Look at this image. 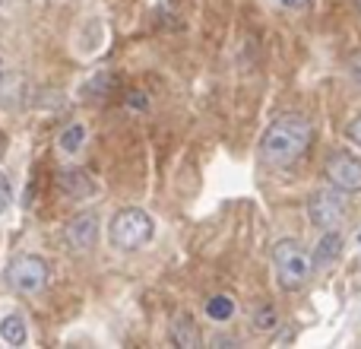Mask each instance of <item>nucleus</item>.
<instances>
[{"mask_svg":"<svg viewBox=\"0 0 361 349\" xmlns=\"http://www.w3.org/2000/svg\"><path fill=\"white\" fill-rule=\"evenodd\" d=\"M314 140V127L301 114H282L267 127L260 140V159L273 169H286V165L298 162L305 150Z\"/></svg>","mask_w":361,"mask_h":349,"instance_id":"1","label":"nucleus"},{"mask_svg":"<svg viewBox=\"0 0 361 349\" xmlns=\"http://www.w3.org/2000/svg\"><path fill=\"white\" fill-rule=\"evenodd\" d=\"M152 232H156V223H152V216L146 210H140V206H124V210H118L111 225H108V238H111V244L121 251L143 248L152 238Z\"/></svg>","mask_w":361,"mask_h":349,"instance_id":"2","label":"nucleus"},{"mask_svg":"<svg viewBox=\"0 0 361 349\" xmlns=\"http://www.w3.org/2000/svg\"><path fill=\"white\" fill-rule=\"evenodd\" d=\"M273 267H276V283L286 292H298L307 283V276H311V257L301 251L298 242L286 238V242H276L273 248Z\"/></svg>","mask_w":361,"mask_h":349,"instance_id":"3","label":"nucleus"},{"mask_svg":"<svg viewBox=\"0 0 361 349\" xmlns=\"http://www.w3.org/2000/svg\"><path fill=\"white\" fill-rule=\"evenodd\" d=\"M48 280H51V267H48V261L38 254H19V257H13L10 267H6V283L23 295L42 292V289L48 286Z\"/></svg>","mask_w":361,"mask_h":349,"instance_id":"4","label":"nucleus"},{"mask_svg":"<svg viewBox=\"0 0 361 349\" xmlns=\"http://www.w3.org/2000/svg\"><path fill=\"white\" fill-rule=\"evenodd\" d=\"M307 216H311V223L317 225V229H339L345 219V200L343 194L336 191H317L311 197V203H307Z\"/></svg>","mask_w":361,"mask_h":349,"instance_id":"5","label":"nucleus"},{"mask_svg":"<svg viewBox=\"0 0 361 349\" xmlns=\"http://www.w3.org/2000/svg\"><path fill=\"white\" fill-rule=\"evenodd\" d=\"M326 178L339 191L355 194L361 191V162L352 153H333L330 162H326Z\"/></svg>","mask_w":361,"mask_h":349,"instance_id":"6","label":"nucleus"},{"mask_svg":"<svg viewBox=\"0 0 361 349\" xmlns=\"http://www.w3.org/2000/svg\"><path fill=\"white\" fill-rule=\"evenodd\" d=\"M63 238H67V244L73 251L95 248V238H99V216H95V213H80V216H73L67 223V229H63Z\"/></svg>","mask_w":361,"mask_h":349,"instance_id":"7","label":"nucleus"},{"mask_svg":"<svg viewBox=\"0 0 361 349\" xmlns=\"http://www.w3.org/2000/svg\"><path fill=\"white\" fill-rule=\"evenodd\" d=\"M57 187H61V194L67 200H89L95 194V181L82 169H61Z\"/></svg>","mask_w":361,"mask_h":349,"instance_id":"8","label":"nucleus"},{"mask_svg":"<svg viewBox=\"0 0 361 349\" xmlns=\"http://www.w3.org/2000/svg\"><path fill=\"white\" fill-rule=\"evenodd\" d=\"M339 251H343V235H339L336 229H326L324 238L317 242V248H314V254H311V267L326 270L339 257Z\"/></svg>","mask_w":361,"mask_h":349,"instance_id":"9","label":"nucleus"},{"mask_svg":"<svg viewBox=\"0 0 361 349\" xmlns=\"http://www.w3.org/2000/svg\"><path fill=\"white\" fill-rule=\"evenodd\" d=\"M171 343L180 346V349H197L200 343H203L197 324L190 321V314H178L175 318V324H171Z\"/></svg>","mask_w":361,"mask_h":349,"instance_id":"10","label":"nucleus"},{"mask_svg":"<svg viewBox=\"0 0 361 349\" xmlns=\"http://www.w3.org/2000/svg\"><path fill=\"white\" fill-rule=\"evenodd\" d=\"M0 337H4V343H10V346H23L25 340H29L23 314H6V318L0 321Z\"/></svg>","mask_w":361,"mask_h":349,"instance_id":"11","label":"nucleus"},{"mask_svg":"<svg viewBox=\"0 0 361 349\" xmlns=\"http://www.w3.org/2000/svg\"><path fill=\"white\" fill-rule=\"evenodd\" d=\"M231 314H235V302L228 299V295H212L209 302H206V318L212 321H231Z\"/></svg>","mask_w":361,"mask_h":349,"instance_id":"12","label":"nucleus"},{"mask_svg":"<svg viewBox=\"0 0 361 349\" xmlns=\"http://www.w3.org/2000/svg\"><path fill=\"white\" fill-rule=\"evenodd\" d=\"M57 143H61V150L70 153V156H73V153H80V146L86 143V127H82V124H70L67 131L61 134V140H57Z\"/></svg>","mask_w":361,"mask_h":349,"instance_id":"13","label":"nucleus"},{"mask_svg":"<svg viewBox=\"0 0 361 349\" xmlns=\"http://www.w3.org/2000/svg\"><path fill=\"white\" fill-rule=\"evenodd\" d=\"M279 324V314H276V308L263 305L254 312V331H273V327Z\"/></svg>","mask_w":361,"mask_h":349,"instance_id":"14","label":"nucleus"},{"mask_svg":"<svg viewBox=\"0 0 361 349\" xmlns=\"http://www.w3.org/2000/svg\"><path fill=\"white\" fill-rule=\"evenodd\" d=\"M13 203V184H10V174L0 172V216H4L6 210H10Z\"/></svg>","mask_w":361,"mask_h":349,"instance_id":"15","label":"nucleus"},{"mask_svg":"<svg viewBox=\"0 0 361 349\" xmlns=\"http://www.w3.org/2000/svg\"><path fill=\"white\" fill-rule=\"evenodd\" d=\"M349 140H352V143H358V146H361V118H355V121L349 124Z\"/></svg>","mask_w":361,"mask_h":349,"instance_id":"16","label":"nucleus"},{"mask_svg":"<svg viewBox=\"0 0 361 349\" xmlns=\"http://www.w3.org/2000/svg\"><path fill=\"white\" fill-rule=\"evenodd\" d=\"M282 6H288V10H307L311 6V0H279Z\"/></svg>","mask_w":361,"mask_h":349,"instance_id":"17","label":"nucleus"},{"mask_svg":"<svg viewBox=\"0 0 361 349\" xmlns=\"http://www.w3.org/2000/svg\"><path fill=\"white\" fill-rule=\"evenodd\" d=\"M4 76H6V70H4V61H0V83H4Z\"/></svg>","mask_w":361,"mask_h":349,"instance_id":"18","label":"nucleus"},{"mask_svg":"<svg viewBox=\"0 0 361 349\" xmlns=\"http://www.w3.org/2000/svg\"><path fill=\"white\" fill-rule=\"evenodd\" d=\"M358 6H361V0H358Z\"/></svg>","mask_w":361,"mask_h":349,"instance_id":"19","label":"nucleus"},{"mask_svg":"<svg viewBox=\"0 0 361 349\" xmlns=\"http://www.w3.org/2000/svg\"><path fill=\"white\" fill-rule=\"evenodd\" d=\"M358 242H361V238H358Z\"/></svg>","mask_w":361,"mask_h":349,"instance_id":"20","label":"nucleus"}]
</instances>
